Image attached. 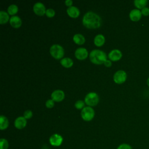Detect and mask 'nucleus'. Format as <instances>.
<instances>
[{
	"instance_id": "obj_4",
	"label": "nucleus",
	"mask_w": 149,
	"mask_h": 149,
	"mask_svg": "<svg viewBox=\"0 0 149 149\" xmlns=\"http://www.w3.org/2000/svg\"><path fill=\"white\" fill-rule=\"evenodd\" d=\"M99 101V97L97 93L90 92L88 93L84 98V102L89 106L96 105Z\"/></svg>"
},
{
	"instance_id": "obj_20",
	"label": "nucleus",
	"mask_w": 149,
	"mask_h": 149,
	"mask_svg": "<svg viewBox=\"0 0 149 149\" xmlns=\"http://www.w3.org/2000/svg\"><path fill=\"white\" fill-rule=\"evenodd\" d=\"M61 64L63 67L70 68L73 65V62L72 59L69 58H65L61 60Z\"/></svg>"
},
{
	"instance_id": "obj_31",
	"label": "nucleus",
	"mask_w": 149,
	"mask_h": 149,
	"mask_svg": "<svg viewBox=\"0 0 149 149\" xmlns=\"http://www.w3.org/2000/svg\"><path fill=\"white\" fill-rule=\"evenodd\" d=\"M72 2H72V0H66V1H65V2L66 5L69 6V7L71 6V5H72Z\"/></svg>"
},
{
	"instance_id": "obj_1",
	"label": "nucleus",
	"mask_w": 149,
	"mask_h": 149,
	"mask_svg": "<svg viewBox=\"0 0 149 149\" xmlns=\"http://www.w3.org/2000/svg\"><path fill=\"white\" fill-rule=\"evenodd\" d=\"M83 24L88 29H97L100 27L101 24V17L93 12H88L83 16Z\"/></svg>"
},
{
	"instance_id": "obj_21",
	"label": "nucleus",
	"mask_w": 149,
	"mask_h": 149,
	"mask_svg": "<svg viewBox=\"0 0 149 149\" xmlns=\"http://www.w3.org/2000/svg\"><path fill=\"white\" fill-rule=\"evenodd\" d=\"M9 19V14L5 11H0V24L6 23Z\"/></svg>"
},
{
	"instance_id": "obj_15",
	"label": "nucleus",
	"mask_w": 149,
	"mask_h": 149,
	"mask_svg": "<svg viewBox=\"0 0 149 149\" xmlns=\"http://www.w3.org/2000/svg\"><path fill=\"white\" fill-rule=\"evenodd\" d=\"M10 25L14 28H19L22 24L21 19L17 16H13L9 19Z\"/></svg>"
},
{
	"instance_id": "obj_13",
	"label": "nucleus",
	"mask_w": 149,
	"mask_h": 149,
	"mask_svg": "<svg viewBox=\"0 0 149 149\" xmlns=\"http://www.w3.org/2000/svg\"><path fill=\"white\" fill-rule=\"evenodd\" d=\"M141 12L139 9H134L130 11L129 13V17L131 20L133 22H137L141 19Z\"/></svg>"
},
{
	"instance_id": "obj_26",
	"label": "nucleus",
	"mask_w": 149,
	"mask_h": 149,
	"mask_svg": "<svg viewBox=\"0 0 149 149\" xmlns=\"http://www.w3.org/2000/svg\"><path fill=\"white\" fill-rule=\"evenodd\" d=\"M116 149H132V146L127 143H122L120 144Z\"/></svg>"
},
{
	"instance_id": "obj_3",
	"label": "nucleus",
	"mask_w": 149,
	"mask_h": 149,
	"mask_svg": "<svg viewBox=\"0 0 149 149\" xmlns=\"http://www.w3.org/2000/svg\"><path fill=\"white\" fill-rule=\"evenodd\" d=\"M49 52L54 58L59 59L63 57L64 55V49L60 45L54 44L50 47Z\"/></svg>"
},
{
	"instance_id": "obj_32",
	"label": "nucleus",
	"mask_w": 149,
	"mask_h": 149,
	"mask_svg": "<svg viewBox=\"0 0 149 149\" xmlns=\"http://www.w3.org/2000/svg\"><path fill=\"white\" fill-rule=\"evenodd\" d=\"M147 84L148 86L149 87V77L148 78V79H147Z\"/></svg>"
},
{
	"instance_id": "obj_24",
	"label": "nucleus",
	"mask_w": 149,
	"mask_h": 149,
	"mask_svg": "<svg viewBox=\"0 0 149 149\" xmlns=\"http://www.w3.org/2000/svg\"><path fill=\"white\" fill-rule=\"evenodd\" d=\"M74 106L75 107L77 108V109H81L84 107V102L82 100H78L76 102H75V104H74Z\"/></svg>"
},
{
	"instance_id": "obj_9",
	"label": "nucleus",
	"mask_w": 149,
	"mask_h": 149,
	"mask_svg": "<svg viewBox=\"0 0 149 149\" xmlns=\"http://www.w3.org/2000/svg\"><path fill=\"white\" fill-rule=\"evenodd\" d=\"M122 56V54L121 51L119 49H115L109 52L108 54V58L111 61H119Z\"/></svg>"
},
{
	"instance_id": "obj_5",
	"label": "nucleus",
	"mask_w": 149,
	"mask_h": 149,
	"mask_svg": "<svg viewBox=\"0 0 149 149\" xmlns=\"http://www.w3.org/2000/svg\"><path fill=\"white\" fill-rule=\"evenodd\" d=\"M81 116L83 120L90 121L92 120L94 116V111L90 107H84L81 112Z\"/></svg>"
},
{
	"instance_id": "obj_2",
	"label": "nucleus",
	"mask_w": 149,
	"mask_h": 149,
	"mask_svg": "<svg viewBox=\"0 0 149 149\" xmlns=\"http://www.w3.org/2000/svg\"><path fill=\"white\" fill-rule=\"evenodd\" d=\"M90 59L93 63L100 65L107 60L106 54L100 49H94L90 53Z\"/></svg>"
},
{
	"instance_id": "obj_17",
	"label": "nucleus",
	"mask_w": 149,
	"mask_h": 149,
	"mask_svg": "<svg viewBox=\"0 0 149 149\" xmlns=\"http://www.w3.org/2000/svg\"><path fill=\"white\" fill-rule=\"evenodd\" d=\"M73 41L79 45L83 44L85 42V38L81 34H76L73 37Z\"/></svg>"
},
{
	"instance_id": "obj_18",
	"label": "nucleus",
	"mask_w": 149,
	"mask_h": 149,
	"mask_svg": "<svg viewBox=\"0 0 149 149\" xmlns=\"http://www.w3.org/2000/svg\"><path fill=\"white\" fill-rule=\"evenodd\" d=\"M9 126V121L7 118L3 115H1L0 117V129H6Z\"/></svg>"
},
{
	"instance_id": "obj_10",
	"label": "nucleus",
	"mask_w": 149,
	"mask_h": 149,
	"mask_svg": "<svg viewBox=\"0 0 149 149\" xmlns=\"http://www.w3.org/2000/svg\"><path fill=\"white\" fill-rule=\"evenodd\" d=\"M74 55L77 59L79 60H83L87 57L88 51L84 48H79L76 50Z\"/></svg>"
},
{
	"instance_id": "obj_29",
	"label": "nucleus",
	"mask_w": 149,
	"mask_h": 149,
	"mask_svg": "<svg viewBox=\"0 0 149 149\" xmlns=\"http://www.w3.org/2000/svg\"><path fill=\"white\" fill-rule=\"evenodd\" d=\"M141 12L142 15H143V16H148L149 15V8H148V7L144 8L143 9H141Z\"/></svg>"
},
{
	"instance_id": "obj_23",
	"label": "nucleus",
	"mask_w": 149,
	"mask_h": 149,
	"mask_svg": "<svg viewBox=\"0 0 149 149\" xmlns=\"http://www.w3.org/2000/svg\"><path fill=\"white\" fill-rule=\"evenodd\" d=\"M9 143L5 139L2 138L0 139V149H8Z\"/></svg>"
},
{
	"instance_id": "obj_8",
	"label": "nucleus",
	"mask_w": 149,
	"mask_h": 149,
	"mask_svg": "<svg viewBox=\"0 0 149 149\" xmlns=\"http://www.w3.org/2000/svg\"><path fill=\"white\" fill-rule=\"evenodd\" d=\"M33 10L36 15L40 16L44 15L46 12L45 6L41 2L36 3L33 6Z\"/></svg>"
},
{
	"instance_id": "obj_12",
	"label": "nucleus",
	"mask_w": 149,
	"mask_h": 149,
	"mask_svg": "<svg viewBox=\"0 0 149 149\" xmlns=\"http://www.w3.org/2000/svg\"><path fill=\"white\" fill-rule=\"evenodd\" d=\"M27 124V121L24 116H19L17 118L14 122V125L18 129H23Z\"/></svg>"
},
{
	"instance_id": "obj_7",
	"label": "nucleus",
	"mask_w": 149,
	"mask_h": 149,
	"mask_svg": "<svg viewBox=\"0 0 149 149\" xmlns=\"http://www.w3.org/2000/svg\"><path fill=\"white\" fill-rule=\"evenodd\" d=\"M63 137L59 134L55 133L51 136L49 139V143L51 146L54 147H58L61 146L63 142Z\"/></svg>"
},
{
	"instance_id": "obj_6",
	"label": "nucleus",
	"mask_w": 149,
	"mask_h": 149,
	"mask_svg": "<svg viewBox=\"0 0 149 149\" xmlns=\"http://www.w3.org/2000/svg\"><path fill=\"white\" fill-rule=\"evenodd\" d=\"M127 78L126 73L122 70H119L115 73L113 75V80L117 84L124 83Z\"/></svg>"
},
{
	"instance_id": "obj_22",
	"label": "nucleus",
	"mask_w": 149,
	"mask_h": 149,
	"mask_svg": "<svg viewBox=\"0 0 149 149\" xmlns=\"http://www.w3.org/2000/svg\"><path fill=\"white\" fill-rule=\"evenodd\" d=\"M18 12V7L17 5L15 4H12L10 5L8 8V14L10 15H13L16 14Z\"/></svg>"
},
{
	"instance_id": "obj_16",
	"label": "nucleus",
	"mask_w": 149,
	"mask_h": 149,
	"mask_svg": "<svg viewBox=\"0 0 149 149\" xmlns=\"http://www.w3.org/2000/svg\"><path fill=\"white\" fill-rule=\"evenodd\" d=\"M94 44L97 47L102 46L105 42V37L102 34L97 35L94 39Z\"/></svg>"
},
{
	"instance_id": "obj_28",
	"label": "nucleus",
	"mask_w": 149,
	"mask_h": 149,
	"mask_svg": "<svg viewBox=\"0 0 149 149\" xmlns=\"http://www.w3.org/2000/svg\"><path fill=\"white\" fill-rule=\"evenodd\" d=\"M33 116V112L30 110H26L24 112V117L26 119H30Z\"/></svg>"
},
{
	"instance_id": "obj_14",
	"label": "nucleus",
	"mask_w": 149,
	"mask_h": 149,
	"mask_svg": "<svg viewBox=\"0 0 149 149\" xmlns=\"http://www.w3.org/2000/svg\"><path fill=\"white\" fill-rule=\"evenodd\" d=\"M67 13L69 16L73 18L77 17L80 15L79 9L77 7L73 6H71L67 9Z\"/></svg>"
},
{
	"instance_id": "obj_25",
	"label": "nucleus",
	"mask_w": 149,
	"mask_h": 149,
	"mask_svg": "<svg viewBox=\"0 0 149 149\" xmlns=\"http://www.w3.org/2000/svg\"><path fill=\"white\" fill-rule=\"evenodd\" d=\"M55 10L53 9H47L46 10V12H45V15L48 17H52L55 15Z\"/></svg>"
},
{
	"instance_id": "obj_19",
	"label": "nucleus",
	"mask_w": 149,
	"mask_h": 149,
	"mask_svg": "<svg viewBox=\"0 0 149 149\" xmlns=\"http://www.w3.org/2000/svg\"><path fill=\"white\" fill-rule=\"evenodd\" d=\"M148 3V1L147 0H135L134 1V6L139 9H142L146 7Z\"/></svg>"
},
{
	"instance_id": "obj_11",
	"label": "nucleus",
	"mask_w": 149,
	"mask_h": 149,
	"mask_svg": "<svg viewBox=\"0 0 149 149\" xmlns=\"http://www.w3.org/2000/svg\"><path fill=\"white\" fill-rule=\"evenodd\" d=\"M64 97H65L64 92L61 90H56L54 91H53L52 93L51 94L52 100L56 102H59L63 100Z\"/></svg>"
},
{
	"instance_id": "obj_27",
	"label": "nucleus",
	"mask_w": 149,
	"mask_h": 149,
	"mask_svg": "<svg viewBox=\"0 0 149 149\" xmlns=\"http://www.w3.org/2000/svg\"><path fill=\"white\" fill-rule=\"evenodd\" d=\"M54 100H52V99L48 100L45 102V106L48 108H52L54 107Z\"/></svg>"
},
{
	"instance_id": "obj_30",
	"label": "nucleus",
	"mask_w": 149,
	"mask_h": 149,
	"mask_svg": "<svg viewBox=\"0 0 149 149\" xmlns=\"http://www.w3.org/2000/svg\"><path fill=\"white\" fill-rule=\"evenodd\" d=\"M104 64L105 66H107V67H110V66L112 65V62H111V61L110 60L107 59V60L105 61V62L104 63Z\"/></svg>"
}]
</instances>
